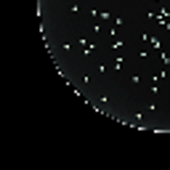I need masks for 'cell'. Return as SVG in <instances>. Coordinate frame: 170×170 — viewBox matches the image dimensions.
<instances>
[{"label":"cell","instance_id":"cell-1","mask_svg":"<svg viewBox=\"0 0 170 170\" xmlns=\"http://www.w3.org/2000/svg\"><path fill=\"white\" fill-rule=\"evenodd\" d=\"M109 48H112L114 53H122L125 48H128V40H122V37H114V40L109 43Z\"/></svg>","mask_w":170,"mask_h":170},{"label":"cell","instance_id":"cell-2","mask_svg":"<svg viewBox=\"0 0 170 170\" xmlns=\"http://www.w3.org/2000/svg\"><path fill=\"white\" fill-rule=\"evenodd\" d=\"M149 45H151V51H162V40H159V35H149Z\"/></svg>","mask_w":170,"mask_h":170},{"label":"cell","instance_id":"cell-3","mask_svg":"<svg viewBox=\"0 0 170 170\" xmlns=\"http://www.w3.org/2000/svg\"><path fill=\"white\" fill-rule=\"evenodd\" d=\"M122 64H125V53H117V56H114V61H112V69H114V72H120V69H122Z\"/></svg>","mask_w":170,"mask_h":170},{"label":"cell","instance_id":"cell-4","mask_svg":"<svg viewBox=\"0 0 170 170\" xmlns=\"http://www.w3.org/2000/svg\"><path fill=\"white\" fill-rule=\"evenodd\" d=\"M98 19H101V21H112V19H114V16H112L109 11H98Z\"/></svg>","mask_w":170,"mask_h":170},{"label":"cell","instance_id":"cell-5","mask_svg":"<svg viewBox=\"0 0 170 170\" xmlns=\"http://www.w3.org/2000/svg\"><path fill=\"white\" fill-rule=\"evenodd\" d=\"M77 11H80V0H74L72 6H69V13H77Z\"/></svg>","mask_w":170,"mask_h":170}]
</instances>
